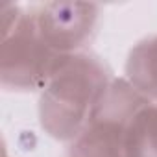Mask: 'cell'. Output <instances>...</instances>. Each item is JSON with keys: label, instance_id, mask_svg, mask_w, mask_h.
Listing matches in <instances>:
<instances>
[{"label": "cell", "instance_id": "obj_5", "mask_svg": "<svg viewBox=\"0 0 157 157\" xmlns=\"http://www.w3.org/2000/svg\"><path fill=\"white\" fill-rule=\"evenodd\" d=\"M126 80L148 100L157 102V35L139 41L129 50Z\"/></svg>", "mask_w": 157, "mask_h": 157}, {"label": "cell", "instance_id": "obj_7", "mask_svg": "<svg viewBox=\"0 0 157 157\" xmlns=\"http://www.w3.org/2000/svg\"><path fill=\"white\" fill-rule=\"evenodd\" d=\"M6 157H8V155H6Z\"/></svg>", "mask_w": 157, "mask_h": 157}, {"label": "cell", "instance_id": "obj_3", "mask_svg": "<svg viewBox=\"0 0 157 157\" xmlns=\"http://www.w3.org/2000/svg\"><path fill=\"white\" fill-rule=\"evenodd\" d=\"M67 57L41 37L32 11H24L13 30L2 35L0 83L6 91L41 93Z\"/></svg>", "mask_w": 157, "mask_h": 157}, {"label": "cell", "instance_id": "obj_2", "mask_svg": "<svg viewBox=\"0 0 157 157\" xmlns=\"http://www.w3.org/2000/svg\"><path fill=\"white\" fill-rule=\"evenodd\" d=\"M148 102L126 78L113 80L89 124L72 140L68 157H128L129 122Z\"/></svg>", "mask_w": 157, "mask_h": 157}, {"label": "cell", "instance_id": "obj_4", "mask_svg": "<svg viewBox=\"0 0 157 157\" xmlns=\"http://www.w3.org/2000/svg\"><path fill=\"white\" fill-rule=\"evenodd\" d=\"M30 11L41 37L63 56L82 52L100 17V6L91 2H46Z\"/></svg>", "mask_w": 157, "mask_h": 157}, {"label": "cell", "instance_id": "obj_6", "mask_svg": "<svg viewBox=\"0 0 157 157\" xmlns=\"http://www.w3.org/2000/svg\"><path fill=\"white\" fill-rule=\"evenodd\" d=\"M128 157H157V102L144 104L129 122Z\"/></svg>", "mask_w": 157, "mask_h": 157}, {"label": "cell", "instance_id": "obj_1", "mask_svg": "<svg viewBox=\"0 0 157 157\" xmlns=\"http://www.w3.org/2000/svg\"><path fill=\"white\" fill-rule=\"evenodd\" d=\"M113 80L98 56H68L39 96V124L44 133L56 140H74L89 124Z\"/></svg>", "mask_w": 157, "mask_h": 157}]
</instances>
